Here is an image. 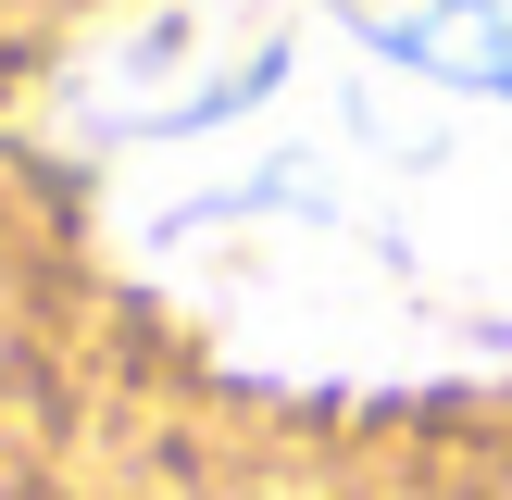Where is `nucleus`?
<instances>
[{
    "label": "nucleus",
    "mask_w": 512,
    "mask_h": 500,
    "mask_svg": "<svg viewBox=\"0 0 512 500\" xmlns=\"http://www.w3.org/2000/svg\"><path fill=\"white\" fill-rule=\"evenodd\" d=\"M38 138L225 375L512 400V0H113Z\"/></svg>",
    "instance_id": "nucleus-1"
}]
</instances>
